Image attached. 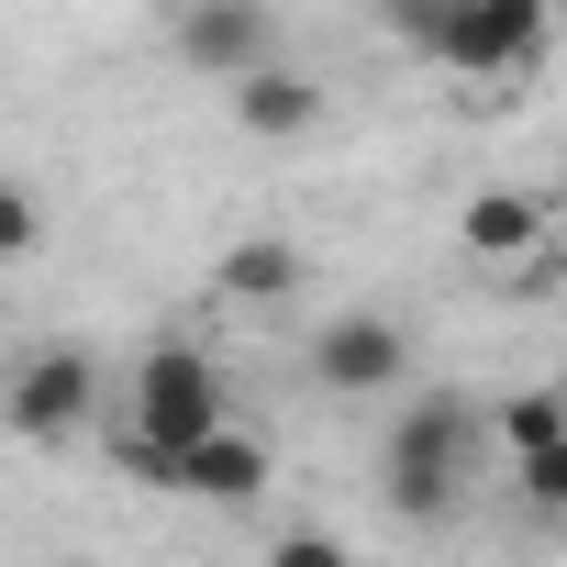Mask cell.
<instances>
[{
    "instance_id": "obj_1",
    "label": "cell",
    "mask_w": 567,
    "mask_h": 567,
    "mask_svg": "<svg viewBox=\"0 0 567 567\" xmlns=\"http://www.w3.org/2000/svg\"><path fill=\"white\" fill-rule=\"evenodd\" d=\"M234 423V390H223V368L200 357V346H145L134 368H123V412L101 423V445H112V467H134V478H156L178 445H200V434H223Z\"/></svg>"
},
{
    "instance_id": "obj_2",
    "label": "cell",
    "mask_w": 567,
    "mask_h": 567,
    "mask_svg": "<svg viewBox=\"0 0 567 567\" xmlns=\"http://www.w3.org/2000/svg\"><path fill=\"white\" fill-rule=\"evenodd\" d=\"M489 434H501V423H489L478 401H456V390L401 401V423H390V445H379L390 512H401V523H456L467 489H478V445H489Z\"/></svg>"
},
{
    "instance_id": "obj_3",
    "label": "cell",
    "mask_w": 567,
    "mask_h": 567,
    "mask_svg": "<svg viewBox=\"0 0 567 567\" xmlns=\"http://www.w3.org/2000/svg\"><path fill=\"white\" fill-rule=\"evenodd\" d=\"M0 423H12L34 456H45V445H79V434L101 423V368H90V346H34V357H12Z\"/></svg>"
},
{
    "instance_id": "obj_4",
    "label": "cell",
    "mask_w": 567,
    "mask_h": 567,
    "mask_svg": "<svg viewBox=\"0 0 567 567\" xmlns=\"http://www.w3.org/2000/svg\"><path fill=\"white\" fill-rule=\"evenodd\" d=\"M145 489H178V501H200V512H256V501L278 489V434H267V423H223V434L178 445Z\"/></svg>"
},
{
    "instance_id": "obj_5",
    "label": "cell",
    "mask_w": 567,
    "mask_h": 567,
    "mask_svg": "<svg viewBox=\"0 0 567 567\" xmlns=\"http://www.w3.org/2000/svg\"><path fill=\"white\" fill-rule=\"evenodd\" d=\"M167 56H178L189 79L234 90L245 68L278 56V12H267V0H178V12H167Z\"/></svg>"
},
{
    "instance_id": "obj_6",
    "label": "cell",
    "mask_w": 567,
    "mask_h": 567,
    "mask_svg": "<svg viewBox=\"0 0 567 567\" xmlns=\"http://www.w3.org/2000/svg\"><path fill=\"white\" fill-rule=\"evenodd\" d=\"M401 379H412V334H401L390 312H334V323L312 334V390L379 401V390H401Z\"/></svg>"
},
{
    "instance_id": "obj_7",
    "label": "cell",
    "mask_w": 567,
    "mask_h": 567,
    "mask_svg": "<svg viewBox=\"0 0 567 567\" xmlns=\"http://www.w3.org/2000/svg\"><path fill=\"white\" fill-rule=\"evenodd\" d=\"M545 34H556V0H456V34H445L434 68H456V79H512V68L545 56Z\"/></svg>"
},
{
    "instance_id": "obj_8",
    "label": "cell",
    "mask_w": 567,
    "mask_h": 567,
    "mask_svg": "<svg viewBox=\"0 0 567 567\" xmlns=\"http://www.w3.org/2000/svg\"><path fill=\"white\" fill-rule=\"evenodd\" d=\"M223 101H234V123H245L256 145H301V134H323V112H334V101H323V79H312V68H290V56L245 68Z\"/></svg>"
},
{
    "instance_id": "obj_9",
    "label": "cell",
    "mask_w": 567,
    "mask_h": 567,
    "mask_svg": "<svg viewBox=\"0 0 567 567\" xmlns=\"http://www.w3.org/2000/svg\"><path fill=\"white\" fill-rule=\"evenodd\" d=\"M212 290L245 301V312H278V301H301V245L290 234H234L223 267H212Z\"/></svg>"
},
{
    "instance_id": "obj_10",
    "label": "cell",
    "mask_w": 567,
    "mask_h": 567,
    "mask_svg": "<svg viewBox=\"0 0 567 567\" xmlns=\"http://www.w3.org/2000/svg\"><path fill=\"white\" fill-rule=\"evenodd\" d=\"M456 245H467L478 267H523V256L545 245V200H534V189H478V200L456 212Z\"/></svg>"
},
{
    "instance_id": "obj_11",
    "label": "cell",
    "mask_w": 567,
    "mask_h": 567,
    "mask_svg": "<svg viewBox=\"0 0 567 567\" xmlns=\"http://www.w3.org/2000/svg\"><path fill=\"white\" fill-rule=\"evenodd\" d=\"M489 423H501L512 467H534V456H556V445H567V390H512Z\"/></svg>"
},
{
    "instance_id": "obj_12",
    "label": "cell",
    "mask_w": 567,
    "mask_h": 567,
    "mask_svg": "<svg viewBox=\"0 0 567 567\" xmlns=\"http://www.w3.org/2000/svg\"><path fill=\"white\" fill-rule=\"evenodd\" d=\"M379 34L401 45V56H445V34H456V0H379Z\"/></svg>"
},
{
    "instance_id": "obj_13",
    "label": "cell",
    "mask_w": 567,
    "mask_h": 567,
    "mask_svg": "<svg viewBox=\"0 0 567 567\" xmlns=\"http://www.w3.org/2000/svg\"><path fill=\"white\" fill-rule=\"evenodd\" d=\"M256 567H368V556H357L346 534H323V523H278Z\"/></svg>"
},
{
    "instance_id": "obj_14",
    "label": "cell",
    "mask_w": 567,
    "mask_h": 567,
    "mask_svg": "<svg viewBox=\"0 0 567 567\" xmlns=\"http://www.w3.org/2000/svg\"><path fill=\"white\" fill-rule=\"evenodd\" d=\"M0 256H45V189L34 178H0Z\"/></svg>"
},
{
    "instance_id": "obj_15",
    "label": "cell",
    "mask_w": 567,
    "mask_h": 567,
    "mask_svg": "<svg viewBox=\"0 0 567 567\" xmlns=\"http://www.w3.org/2000/svg\"><path fill=\"white\" fill-rule=\"evenodd\" d=\"M523 501H534V512H567V445H556V456H534V467H523Z\"/></svg>"
},
{
    "instance_id": "obj_16",
    "label": "cell",
    "mask_w": 567,
    "mask_h": 567,
    "mask_svg": "<svg viewBox=\"0 0 567 567\" xmlns=\"http://www.w3.org/2000/svg\"><path fill=\"white\" fill-rule=\"evenodd\" d=\"M45 567H90V556H45Z\"/></svg>"
}]
</instances>
